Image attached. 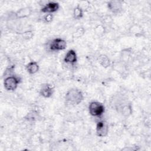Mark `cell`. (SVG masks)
<instances>
[{
	"instance_id": "obj_1",
	"label": "cell",
	"mask_w": 151,
	"mask_h": 151,
	"mask_svg": "<svg viewBox=\"0 0 151 151\" xmlns=\"http://www.w3.org/2000/svg\"><path fill=\"white\" fill-rule=\"evenodd\" d=\"M84 96L81 90L73 87L67 90L64 96V100L67 104L76 106L80 104L83 100Z\"/></svg>"
},
{
	"instance_id": "obj_2",
	"label": "cell",
	"mask_w": 151,
	"mask_h": 151,
	"mask_svg": "<svg viewBox=\"0 0 151 151\" xmlns=\"http://www.w3.org/2000/svg\"><path fill=\"white\" fill-rule=\"evenodd\" d=\"M21 82V78L16 75L7 76L3 81L4 88L8 91H15Z\"/></svg>"
},
{
	"instance_id": "obj_3",
	"label": "cell",
	"mask_w": 151,
	"mask_h": 151,
	"mask_svg": "<svg viewBox=\"0 0 151 151\" xmlns=\"http://www.w3.org/2000/svg\"><path fill=\"white\" fill-rule=\"evenodd\" d=\"M89 114L95 117H101L105 112V106L103 103L97 101H91L88 107Z\"/></svg>"
},
{
	"instance_id": "obj_4",
	"label": "cell",
	"mask_w": 151,
	"mask_h": 151,
	"mask_svg": "<svg viewBox=\"0 0 151 151\" xmlns=\"http://www.w3.org/2000/svg\"><path fill=\"white\" fill-rule=\"evenodd\" d=\"M67 42L61 38L52 39L49 44V49L52 51H59L66 48Z\"/></svg>"
},
{
	"instance_id": "obj_5",
	"label": "cell",
	"mask_w": 151,
	"mask_h": 151,
	"mask_svg": "<svg viewBox=\"0 0 151 151\" xmlns=\"http://www.w3.org/2000/svg\"><path fill=\"white\" fill-rule=\"evenodd\" d=\"M109 124L106 120H101L96 123V135L100 137H105L109 133Z\"/></svg>"
},
{
	"instance_id": "obj_6",
	"label": "cell",
	"mask_w": 151,
	"mask_h": 151,
	"mask_svg": "<svg viewBox=\"0 0 151 151\" xmlns=\"http://www.w3.org/2000/svg\"><path fill=\"white\" fill-rule=\"evenodd\" d=\"M60 4L57 2L50 1L46 3L41 8L40 11L44 14H53L58 11Z\"/></svg>"
},
{
	"instance_id": "obj_7",
	"label": "cell",
	"mask_w": 151,
	"mask_h": 151,
	"mask_svg": "<svg viewBox=\"0 0 151 151\" xmlns=\"http://www.w3.org/2000/svg\"><path fill=\"white\" fill-rule=\"evenodd\" d=\"M108 9L114 14H120L123 10L122 2L120 1H110L107 4Z\"/></svg>"
},
{
	"instance_id": "obj_8",
	"label": "cell",
	"mask_w": 151,
	"mask_h": 151,
	"mask_svg": "<svg viewBox=\"0 0 151 151\" xmlns=\"http://www.w3.org/2000/svg\"><path fill=\"white\" fill-rule=\"evenodd\" d=\"M54 93V88L52 86L48 83L43 84L40 89L39 94L40 95L45 99H48L52 97Z\"/></svg>"
},
{
	"instance_id": "obj_9",
	"label": "cell",
	"mask_w": 151,
	"mask_h": 151,
	"mask_svg": "<svg viewBox=\"0 0 151 151\" xmlns=\"http://www.w3.org/2000/svg\"><path fill=\"white\" fill-rule=\"evenodd\" d=\"M32 12V9L30 6H25L19 8L14 12V17L16 19H23L29 17Z\"/></svg>"
},
{
	"instance_id": "obj_10",
	"label": "cell",
	"mask_w": 151,
	"mask_h": 151,
	"mask_svg": "<svg viewBox=\"0 0 151 151\" xmlns=\"http://www.w3.org/2000/svg\"><path fill=\"white\" fill-rule=\"evenodd\" d=\"M63 61L65 63L73 65L77 62V55L73 49H70L64 55Z\"/></svg>"
},
{
	"instance_id": "obj_11",
	"label": "cell",
	"mask_w": 151,
	"mask_h": 151,
	"mask_svg": "<svg viewBox=\"0 0 151 151\" xmlns=\"http://www.w3.org/2000/svg\"><path fill=\"white\" fill-rule=\"evenodd\" d=\"M25 69L28 74L32 75L35 74L39 71L40 66L37 61H31L26 65Z\"/></svg>"
},
{
	"instance_id": "obj_12",
	"label": "cell",
	"mask_w": 151,
	"mask_h": 151,
	"mask_svg": "<svg viewBox=\"0 0 151 151\" xmlns=\"http://www.w3.org/2000/svg\"><path fill=\"white\" fill-rule=\"evenodd\" d=\"M133 112L132 105L131 103H126L120 108V113L124 117L130 116Z\"/></svg>"
},
{
	"instance_id": "obj_13",
	"label": "cell",
	"mask_w": 151,
	"mask_h": 151,
	"mask_svg": "<svg viewBox=\"0 0 151 151\" xmlns=\"http://www.w3.org/2000/svg\"><path fill=\"white\" fill-rule=\"evenodd\" d=\"M73 16L74 19L79 20L81 19L84 16V10L83 8L78 5L74 7L73 12Z\"/></svg>"
},
{
	"instance_id": "obj_14",
	"label": "cell",
	"mask_w": 151,
	"mask_h": 151,
	"mask_svg": "<svg viewBox=\"0 0 151 151\" xmlns=\"http://www.w3.org/2000/svg\"><path fill=\"white\" fill-rule=\"evenodd\" d=\"M99 63L104 68H107L111 65L110 58L105 54H101L98 58Z\"/></svg>"
},
{
	"instance_id": "obj_15",
	"label": "cell",
	"mask_w": 151,
	"mask_h": 151,
	"mask_svg": "<svg viewBox=\"0 0 151 151\" xmlns=\"http://www.w3.org/2000/svg\"><path fill=\"white\" fill-rule=\"evenodd\" d=\"M129 29H130V32L136 36L142 35V34L143 33V29L139 25H136V24L133 25Z\"/></svg>"
},
{
	"instance_id": "obj_16",
	"label": "cell",
	"mask_w": 151,
	"mask_h": 151,
	"mask_svg": "<svg viewBox=\"0 0 151 151\" xmlns=\"http://www.w3.org/2000/svg\"><path fill=\"white\" fill-rule=\"evenodd\" d=\"M85 32H86V29H84V27H79L73 32V37L74 38H76V39L80 38L84 35Z\"/></svg>"
},
{
	"instance_id": "obj_17",
	"label": "cell",
	"mask_w": 151,
	"mask_h": 151,
	"mask_svg": "<svg viewBox=\"0 0 151 151\" xmlns=\"http://www.w3.org/2000/svg\"><path fill=\"white\" fill-rule=\"evenodd\" d=\"M37 113L34 111H31L27 113V114L25 116V119L28 122H34L37 118Z\"/></svg>"
},
{
	"instance_id": "obj_18",
	"label": "cell",
	"mask_w": 151,
	"mask_h": 151,
	"mask_svg": "<svg viewBox=\"0 0 151 151\" xmlns=\"http://www.w3.org/2000/svg\"><path fill=\"white\" fill-rule=\"evenodd\" d=\"M106 31V28L102 24H99L97 25L94 28V32L98 35H103Z\"/></svg>"
},
{
	"instance_id": "obj_19",
	"label": "cell",
	"mask_w": 151,
	"mask_h": 151,
	"mask_svg": "<svg viewBox=\"0 0 151 151\" xmlns=\"http://www.w3.org/2000/svg\"><path fill=\"white\" fill-rule=\"evenodd\" d=\"M21 36L23 39L25 40H29L33 37L34 32L32 30H27L21 33Z\"/></svg>"
},
{
	"instance_id": "obj_20",
	"label": "cell",
	"mask_w": 151,
	"mask_h": 151,
	"mask_svg": "<svg viewBox=\"0 0 151 151\" xmlns=\"http://www.w3.org/2000/svg\"><path fill=\"white\" fill-rule=\"evenodd\" d=\"M54 19V15L52 14H46L43 17V20L44 22L47 24L51 23Z\"/></svg>"
}]
</instances>
